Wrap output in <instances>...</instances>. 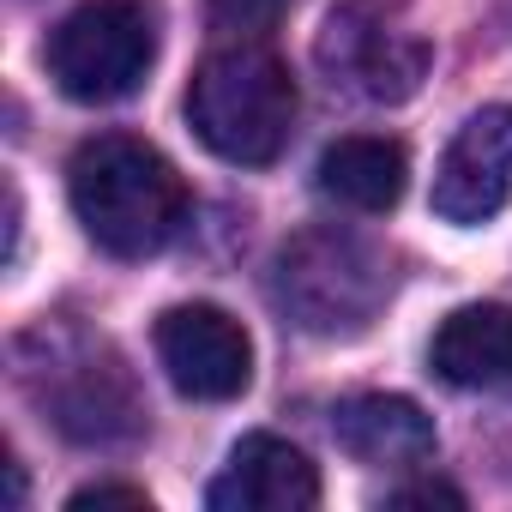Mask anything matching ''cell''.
<instances>
[{"mask_svg": "<svg viewBox=\"0 0 512 512\" xmlns=\"http://www.w3.org/2000/svg\"><path fill=\"white\" fill-rule=\"evenodd\" d=\"M67 193L85 235L115 260H145V253L169 247V235L187 217V187L175 163L127 133L85 139L67 163Z\"/></svg>", "mask_w": 512, "mask_h": 512, "instance_id": "obj_1", "label": "cell"}, {"mask_svg": "<svg viewBox=\"0 0 512 512\" xmlns=\"http://www.w3.org/2000/svg\"><path fill=\"white\" fill-rule=\"evenodd\" d=\"M187 127L223 163H241V169L278 163L296 133L290 67L260 43H235V49L205 55L187 85Z\"/></svg>", "mask_w": 512, "mask_h": 512, "instance_id": "obj_2", "label": "cell"}, {"mask_svg": "<svg viewBox=\"0 0 512 512\" xmlns=\"http://www.w3.org/2000/svg\"><path fill=\"white\" fill-rule=\"evenodd\" d=\"M157 61V19L145 0H85L73 7L49 49L43 67L73 103H121L145 85Z\"/></svg>", "mask_w": 512, "mask_h": 512, "instance_id": "obj_3", "label": "cell"}, {"mask_svg": "<svg viewBox=\"0 0 512 512\" xmlns=\"http://www.w3.org/2000/svg\"><path fill=\"white\" fill-rule=\"evenodd\" d=\"M386 290L392 272L380 266V253L350 235H302L278 253V302L302 332L350 338L374 320Z\"/></svg>", "mask_w": 512, "mask_h": 512, "instance_id": "obj_4", "label": "cell"}, {"mask_svg": "<svg viewBox=\"0 0 512 512\" xmlns=\"http://www.w3.org/2000/svg\"><path fill=\"white\" fill-rule=\"evenodd\" d=\"M314 61L332 85L368 97V103H404L416 97L428 73V43L386 7V0H344L326 13Z\"/></svg>", "mask_w": 512, "mask_h": 512, "instance_id": "obj_5", "label": "cell"}, {"mask_svg": "<svg viewBox=\"0 0 512 512\" xmlns=\"http://www.w3.org/2000/svg\"><path fill=\"white\" fill-rule=\"evenodd\" d=\"M157 362H163L169 386L199 404H229L253 380V344H247L241 320H229L211 302L157 314Z\"/></svg>", "mask_w": 512, "mask_h": 512, "instance_id": "obj_6", "label": "cell"}, {"mask_svg": "<svg viewBox=\"0 0 512 512\" xmlns=\"http://www.w3.org/2000/svg\"><path fill=\"white\" fill-rule=\"evenodd\" d=\"M506 199H512V103H488L452 133L434 169V211L458 229H476Z\"/></svg>", "mask_w": 512, "mask_h": 512, "instance_id": "obj_7", "label": "cell"}, {"mask_svg": "<svg viewBox=\"0 0 512 512\" xmlns=\"http://www.w3.org/2000/svg\"><path fill=\"white\" fill-rule=\"evenodd\" d=\"M211 512H308L320 506V470L302 446L278 434H247L235 440L223 476L205 488Z\"/></svg>", "mask_w": 512, "mask_h": 512, "instance_id": "obj_8", "label": "cell"}, {"mask_svg": "<svg viewBox=\"0 0 512 512\" xmlns=\"http://www.w3.org/2000/svg\"><path fill=\"white\" fill-rule=\"evenodd\" d=\"M332 434L368 470H410V464L434 458V422H428V410L416 398H398V392L344 398L338 416H332Z\"/></svg>", "mask_w": 512, "mask_h": 512, "instance_id": "obj_9", "label": "cell"}, {"mask_svg": "<svg viewBox=\"0 0 512 512\" xmlns=\"http://www.w3.org/2000/svg\"><path fill=\"white\" fill-rule=\"evenodd\" d=\"M428 368L446 386H506L512 380V308L500 302H470L440 320L428 344Z\"/></svg>", "mask_w": 512, "mask_h": 512, "instance_id": "obj_10", "label": "cell"}, {"mask_svg": "<svg viewBox=\"0 0 512 512\" xmlns=\"http://www.w3.org/2000/svg\"><path fill=\"white\" fill-rule=\"evenodd\" d=\"M320 193L350 205V211H392L404 199L410 181V157L398 139H374V133H350L338 145H326L320 157Z\"/></svg>", "mask_w": 512, "mask_h": 512, "instance_id": "obj_11", "label": "cell"}, {"mask_svg": "<svg viewBox=\"0 0 512 512\" xmlns=\"http://www.w3.org/2000/svg\"><path fill=\"white\" fill-rule=\"evenodd\" d=\"M55 422L73 440H127V434H139V404H133L121 368H79L73 386L55 398Z\"/></svg>", "mask_w": 512, "mask_h": 512, "instance_id": "obj_12", "label": "cell"}, {"mask_svg": "<svg viewBox=\"0 0 512 512\" xmlns=\"http://www.w3.org/2000/svg\"><path fill=\"white\" fill-rule=\"evenodd\" d=\"M290 7L296 0H205V13H211V25L217 31H229V37H266V31H278L284 19H290Z\"/></svg>", "mask_w": 512, "mask_h": 512, "instance_id": "obj_13", "label": "cell"}, {"mask_svg": "<svg viewBox=\"0 0 512 512\" xmlns=\"http://www.w3.org/2000/svg\"><path fill=\"white\" fill-rule=\"evenodd\" d=\"M91 506H127V512H151V494L133 482H91L67 494V512H91Z\"/></svg>", "mask_w": 512, "mask_h": 512, "instance_id": "obj_14", "label": "cell"}, {"mask_svg": "<svg viewBox=\"0 0 512 512\" xmlns=\"http://www.w3.org/2000/svg\"><path fill=\"white\" fill-rule=\"evenodd\" d=\"M386 506H464V494L452 482H410V488H392Z\"/></svg>", "mask_w": 512, "mask_h": 512, "instance_id": "obj_15", "label": "cell"}, {"mask_svg": "<svg viewBox=\"0 0 512 512\" xmlns=\"http://www.w3.org/2000/svg\"><path fill=\"white\" fill-rule=\"evenodd\" d=\"M500 458H506V476H512V422H506V434H500Z\"/></svg>", "mask_w": 512, "mask_h": 512, "instance_id": "obj_16", "label": "cell"}]
</instances>
